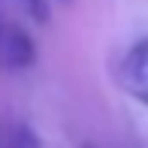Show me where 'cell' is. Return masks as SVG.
I'll list each match as a JSON object with an SVG mask.
<instances>
[{
	"instance_id": "1",
	"label": "cell",
	"mask_w": 148,
	"mask_h": 148,
	"mask_svg": "<svg viewBox=\"0 0 148 148\" xmlns=\"http://www.w3.org/2000/svg\"><path fill=\"white\" fill-rule=\"evenodd\" d=\"M121 88L136 103L148 106V36L136 39L121 60Z\"/></svg>"
},
{
	"instance_id": "2",
	"label": "cell",
	"mask_w": 148,
	"mask_h": 148,
	"mask_svg": "<svg viewBox=\"0 0 148 148\" xmlns=\"http://www.w3.org/2000/svg\"><path fill=\"white\" fill-rule=\"evenodd\" d=\"M0 51H3L6 66H30L33 58H36V49H33L30 36L21 27L0 30Z\"/></svg>"
},
{
	"instance_id": "3",
	"label": "cell",
	"mask_w": 148,
	"mask_h": 148,
	"mask_svg": "<svg viewBox=\"0 0 148 148\" xmlns=\"http://www.w3.org/2000/svg\"><path fill=\"white\" fill-rule=\"evenodd\" d=\"M0 148H39V139L30 127L18 124V127H12V130H6L0 136Z\"/></svg>"
},
{
	"instance_id": "4",
	"label": "cell",
	"mask_w": 148,
	"mask_h": 148,
	"mask_svg": "<svg viewBox=\"0 0 148 148\" xmlns=\"http://www.w3.org/2000/svg\"><path fill=\"white\" fill-rule=\"evenodd\" d=\"M21 6L36 21H49V6H45V0H21Z\"/></svg>"
},
{
	"instance_id": "5",
	"label": "cell",
	"mask_w": 148,
	"mask_h": 148,
	"mask_svg": "<svg viewBox=\"0 0 148 148\" xmlns=\"http://www.w3.org/2000/svg\"><path fill=\"white\" fill-rule=\"evenodd\" d=\"M60 3H66V0H60Z\"/></svg>"
},
{
	"instance_id": "6",
	"label": "cell",
	"mask_w": 148,
	"mask_h": 148,
	"mask_svg": "<svg viewBox=\"0 0 148 148\" xmlns=\"http://www.w3.org/2000/svg\"><path fill=\"white\" fill-rule=\"evenodd\" d=\"M0 30H3V27H0Z\"/></svg>"
}]
</instances>
